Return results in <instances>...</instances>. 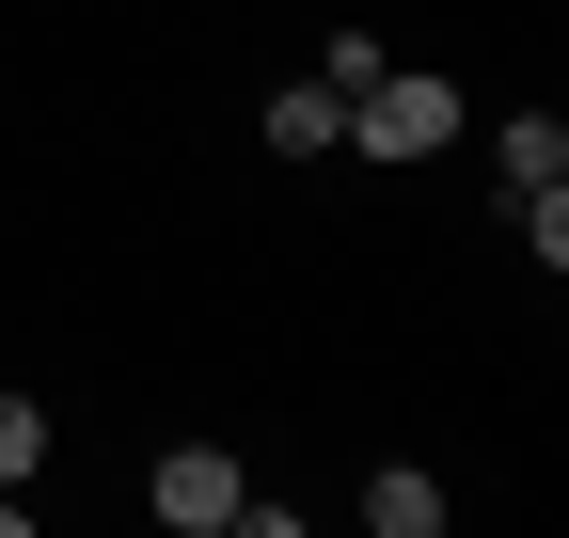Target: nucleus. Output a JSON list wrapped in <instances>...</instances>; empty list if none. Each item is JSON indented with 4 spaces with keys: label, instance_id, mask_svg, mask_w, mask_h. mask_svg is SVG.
Here are the masks:
<instances>
[{
    "label": "nucleus",
    "instance_id": "5",
    "mask_svg": "<svg viewBox=\"0 0 569 538\" xmlns=\"http://www.w3.org/2000/svg\"><path fill=\"white\" fill-rule=\"evenodd\" d=\"M332 143H348V96L332 80H284L269 96V159H332Z\"/></svg>",
    "mask_w": 569,
    "mask_h": 538
},
{
    "label": "nucleus",
    "instance_id": "2",
    "mask_svg": "<svg viewBox=\"0 0 569 538\" xmlns=\"http://www.w3.org/2000/svg\"><path fill=\"white\" fill-rule=\"evenodd\" d=\"M142 507H159L174 538H222L253 507V476H238V444H159V459H142Z\"/></svg>",
    "mask_w": 569,
    "mask_h": 538
},
{
    "label": "nucleus",
    "instance_id": "6",
    "mask_svg": "<svg viewBox=\"0 0 569 538\" xmlns=\"http://www.w3.org/2000/svg\"><path fill=\"white\" fill-rule=\"evenodd\" d=\"M0 476H17V491L48 476V412H32V396H0Z\"/></svg>",
    "mask_w": 569,
    "mask_h": 538
},
{
    "label": "nucleus",
    "instance_id": "3",
    "mask_svg": "<svg viewBox=\"0 0 569 538\" xmlns=\"http://www.w3.org/2000/svg\"><path fill=\"white\" fill-rule=\"evenodd\" d=\"M490 190H507V207L569 190V111H507V127H490Z\"/></svg>",
    "mask_w": 569,
    "mask_h": 538
},
{
    "label": "nucleus",
    "instance_id": "4",
    "mask_svg": "<svg viewBox=\"0 0 569 538\" xmlns=\"http://www.w3.org/2000/svg\"><path fill=\"white\" fill-rule=\"evenodd\" d=\"M365 538H443V476L427 459H380L365 476Z\"/></svg>",
    "mask_w": 569,
    "mask_h": 538
},
{
    "label": "nucleus",
    "instance_id": "1",
    "mask_svg": "<svg viewBox=\"0 0 569 538\" xmlns=\"http://www.w3.org/2000/svg\"><path fill=\"white\" fill-rule=\"evenodd\" d=\"M459 127H475V96L443 80V63H380V80L348 96V159L411 175V159H459Z\"/></svg>",
    "mask_w": 569,
    "mask_h": 538
}]
</instances>
